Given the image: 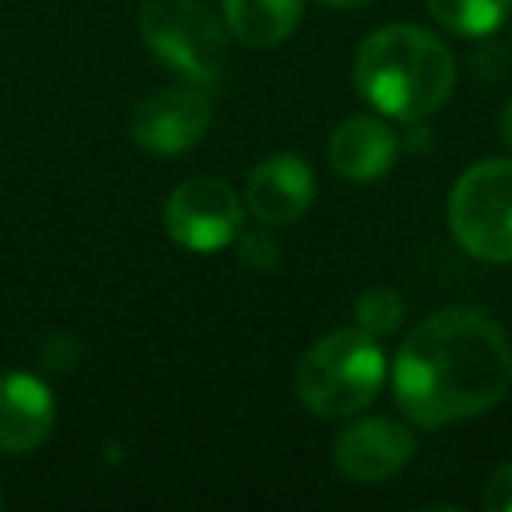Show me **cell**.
<instances>
[{
  "instance_id": "obj_5",
  "label": "cell",
  "mask_w": 512,
  "mask_h": 512,
  "mask_svg": "<svg viewBox=\"0 0 512 512\" xmlns=\"http://www.w3.org/2000/svg\"><path fill=\"white\" fill-rule=\"evenodd\" d=\"M449 232L484 264H512V158L470 165L449 190Z\"/></svg>"
},
{
  "instance_id": "obj_14",
  "label": "cell",
  "mask_w": 512,
  "mask_h": 512,
  "mask_svg": "<svg viewBox=\"0 0 512 512\" xmlns=\"http://www.w3.org/2000/svg\"><path fill=\"white\" fill-rule=\"evenodd\" d=\"M404 295L390 285H369L362 295L355 299V320H358V330L372 337H386L404 323Z\"/></svg>"
},
{
  "instance_id": "obj_19",
  "label": "cell",
  "mask_w": 512,
  "mask_h": 512,
  "mask_svg": "<svg viewBox=\"0 0 512 512\" xmlns=\"http://www.w3.org/2000/svg\"><path fill=\"white\" fill-rule=\"evenodd\" d=\"M320 4H327V8H334V11H355V8L372 4V0H320Z\"/></svg>"
},
{
  "instance_id": "obj_7",
  "label": "cell",
  "mask_w": 512,
  "mask_h": 512,
  "mask_svg": "<svg viewBox=\"0 0 512 512\" xmlns=\"http://www.w3.org/2000/svg\"><path fill=\"white\" fill-rule=\"evenodd\" d=\"M211 99L200 88L172 85L148 95L130 116V137L141 151L162 158L186 155L211 127Z\"/></svg>"
},
{
  "instance_id": "obj_12",
  "label": "cell",
  "mask_w": 512,
  "mask_h": 512,
  "mask_svg": "<svg viewBox=\"0 0 512 512\" xmlns=\"http://www.w3.org/2000/svg\"><path fill=\"white\" fill-rule=\"evenodd\" d=\"M228 36L249 50L281 46L302 22V0H221Z\"/></svg>"
},
{
  "instance_id": "obj_6",
  "label": "cell",
  "mask_w": 512,
  "mask_h": 512,
  "mask_svg": "<svg viewBox=\"0 0 512 512\" xmlns=\"http://www.w3.org/2000/svg\"><path fill=\"white\" fill-rule=\"evenodd\" d=\"M246 200L218 176H193L165 200V232L190 253H218L242 232Z\"/></svg>"
},
{
  "instance_id": "obj_10",
  "label": "cell",
  "mask_w": 512,
  "mask_h": 512,
  "mask_svg": "<svg viewBox=\"0 0 512 512\" xmlns=\"http://www.w3.org/2000/svg\"><path fill=\"white\" fill-rule=\"evenodd\" d=\"M57 404L50 386L32 372L0 376V453L22 456L39 449L53 432Z\"/></svg>"
},
{
  "instance_id": "obj_17",
  "label": "cell",
  "mask_w": 512,
  "mask_h": 512,
  "mask_svg": "<svg viewBox=\"0 0 512 512\" xmlns=\"http://www.w3.org/2000/svg\"><path fill=\"white\" fill-rule=\"evenodd\" d=\"M78 358H81L78 341H74V337H67V334L50 337V341H46V348H43V362H46V369H53V372H67L74 362H78Z\"/></svg>"
},
{
  "instance_id": "obj_1",
  "label": "cell",
  "mask_w": 512,
  "mask_h": 512,
  "mask_svg": "<svg viewBox=\"0 0 512 512\" xmlns=\"http://www.w3.org/2000/svg\"><path fill=\"white\" fill-rule=\"evenodd\" d=\"M393 397L418 428L488 414L512 386V348L488 313L449 306L411 330L393 358Z\"/></svg>"
},
{
  "instance_id": "obj_8",
  "label": "cell",
  "mask_w": 512,
  "mask_h": 512,
  "mask_svg": "<svg viewBox=\"0 0 512 512\" xmlns=\"http://www.w3.org/2000/svg\"><path fill=\"white\" fill-rule=\"evenodd\" d=\"M418 439L414 432L397 418H362L348 425L334 439V467L341 470L348 481L358 484H379L390 481L393 474L411 463Z\"/></svg>"
},
{
  "instance_id": "obj_3",
  "label": "cell",
  "mask_w": 512,
  "mask_h": 512,
  "mask_svg": "<svg viewBox=\"0 0 512 512\" xmlns=\"http://www.w3.org/2000/svg\"><path fill=\"white\" fill-rule=\"evenodd\" d=\"M386 358L365 330H334L320 337L295 365V397L316 418H355L379 397Z\"/></svg>"
},
{
  "instance_id": "obj_13",
  "label": "cell",
  "mask_w": 512,
  "mask_h": 512,
  "mask_svg": "<svg viewBox=\"0 0 512 512\" xmlns=\"http://www.w3.org/2000/svg\"><path fill=\"white\" fill-rule=\"evenodd\" d=\"M425 4L442 29L463 39L491 36L512 15V0H425Z\"/></svg>"
},
{
  "instance_id": "obj_2",
  "label": "cell",
  "mask_w": 512,
  "mask_h": 512,
  "mask_svg": "<svg viewBox=\"0 0 512 512\" xmlns=\"http://www.w3.org/2000/svg\"><path fill=\"white\" fill-rule=\"evenodd\" d=\"M355 85L390 120H425L442 109L456 85L449 46L428 29L393 22L376 29L355 53Z\"/></svg>"
},
{
  "instance_id": "obj_16",
  "label": "cell",
  "mask_w": 512,
  "mask_h": 512,
  "mask_svg": "<svg viewBox=\"0 0 512 512\" xmlns=\"http://www.w3.org/2000/svg\"><path fill=\"white\" fill-rule=\"evenodd\" d=\"M481 505L488 512H512V460H505L484 484Z\"/></svg>"
},
{
  "instance_id": "obj_4",
  "label": "cell",
  "mask_w": 512,
  "mask_h": 512,
  "mask_svg": "<svg viewBox=\"0 0 512 512\" xmlns=\"http://www.w3.org/2000/svg\"><path fill=\"white\" fill-rule=\"evenodd\" d=\"M144 46L162 60L169 71L214 85L228 60V29L204 0H144L141 15Z\"/></svg>"
},
{
  "instance_id": "obj_9",
  "label": "cell",
  "mask_w": 512,
  "mask_h": 512,
  "mask_svg": "<svg viewBox=\"0 0 512 512\" xmlns=\"http://www.w3.org/2000/svg\"><path fill=\"white\" fill-rule=\"evenodd\" d=\"M316 179L299 155H271L246 179V207L260 225L285 228L313 207Z\"/></svg>"
},
{
  "instance_id": "obj_11",
  "label": "cell",
  "mask_w": 512,
  "mask_h": 512,
  "mask_svg": "<svg viewBox=\"0 0 512 512\" xmlns=\"http://www.w3.org/2000/svg\"><path fill=\"white\" fill-rule=\"evenodd\" d=\"M400 141L379 116H351L330 134V165L348 183H376L397 162Z\"/></svg>"
},
{
  "instance_id": "obj_15",
  "label": "cell",
  "mask_w": 512,
  "mask_h": 512,
  "mask_svg": "<svg viewBox=\"0 0 512 512\" xmlns=\"http://www.w3.org/2000/svg\"><path fill=\"white\" fill-rule=\"evenodd\" d=\"M239 260L249 271H274L281 260V249L271 232H239Z\"/></svg>"
},
{
  "instance_id": "obj_18",
  "label": "cell",
  "mask_w": 512,
  "mask_h": 512,
  "mask_svg": "<svg viewBox=\"0 0 512 512\" xmlns=\"http://www.w3.org/2000/svg\"><path fill=\"white\" fill-rule=\"evenodd\" d=\"M498 134H502V144L512 151V102L502 109V123H498Z\"/></svg>"
}]
</instances>
